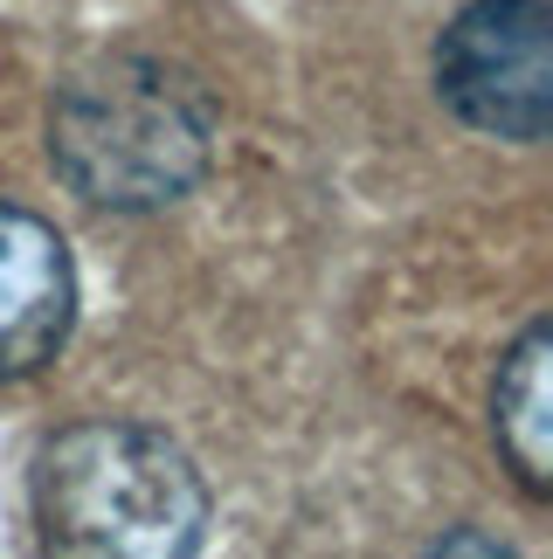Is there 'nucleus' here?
Returning <instances> with one entry per match:
<instances>
[{
	"label": "nucleus",
	"instance_id": "5",
	"mask_svg": "<svg viewBox=\"0 0 553 559\" xmlns=\"http://www.w3.org/2000/svg\"><path fill=\"white\" fill-rule=\"evenodd\" d=\"M553 325L519 332V346L505 353L498 367V386H492V428H498V449L513 463V477L546 498L553 490Z\"/></svg>",
	"mask_w": 553,
	"mask_h": 559
},
{
	"label": "nucleus",
	"instance_id": "2",
	"mask_svg": "<svg viewBox=\"0 0 553 559\" xmlns=\"http://www.w3.org/2000/svg\"><path fill=\"white\" fill-rule=\"evenodd\" d=\"M49 552L77 559H187L208 539V484L195 456L145 421H77L28 469Z\"/></svg>",
	"mask_w": 553,
	"mask_h": 559
},
{
	"label": "nucleus",
	"instance_id": "4",
	"mask_svg": "<svg viewBox=\"0 0 553 559\" xmlns=\"http://www.w3.org/2000/svg\"><path fill=\"white\" fill-rule=\"evenodd\" d=\"M77 325V263L56 222L0 201V386L42 373Z\"/></svg>",
	"mask_w": 553,
	"mask_h": 559
},
{
	"label": "nucleus",
	"instance_id": "1",
	"mask_svg": "<svg viewBox=\"0 0 553 559\" xmlns=\"http://www.w3.org/2000/svg\"><path fill=\"white\" fill-rule=\"evenodd\" d=\"M215 159V97L187 62L111 49L56 91L49 166L91 207L153 214L201 187Z\"/></svg>",
	"mask_w": 553,
	"mask_h": 559
},
{
	"label": "nucleus",
	"instance_id": "3",
	"mask_svg": "<svg viewBox=\"0 0 553 559\" xmlns=\"http://www.w3.org/2000/svg\"><path fill=\"white\" fill-rule=\"evenodd\" d=\"M436 97L484 139L540 145L553 132V8L471 0L436 35Z\"/></svg>",
	"mask_w": 553,
	"mask_h": 559
}]
</instances>
